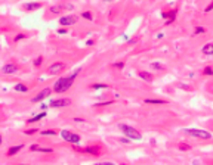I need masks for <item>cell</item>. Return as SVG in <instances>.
I'll return each instance as SVG.
<instances>
[{
  "label": "cell",
  "instance_id": "f546056e",
  "mask_svg": "<svg viewBox=\"0 0 213 165\" xmlns=\"http://www.w3.org/2000/svg\"><path fill=\"white\" fill-rule=\"evenodd\" d=\"M39 130L37 128H28V130H24V134L25 136H33V134H37Z\"/></svg>",
  "mask_w": 213,
  "mask_h": 165
},
{
  "label": "cell",
  "instance_id": "484cf974",
  "mask_svg": "<svg viewBox=\"0 0 213 165\" xmlns=\"http://www.w3.org/2000/svg\"><path fill=\"white\" fill-rule=\"evenodd\" d=\"M62 10H73L74 9V5L73 3H59Z\"/></svg>",
  "mask_w": 213,
  "mask_h": 165
},
{
  "label": "cell",
  "instance_id": "1f68e13d",
  "mask_svg": "<svg viewBox=\"0 0 213 165\" xmlns=\"http://www.w3.org/2000/svg\"><path fill=\"white\" fill-rule=\"evenodd\" d=\"M37 152H42V153H52V152H53V149H52V148H42V146H40Z\"/></svg>",
  "mask_w": 213,
  "mask_h": 165
},
{
  "label": "cell",
  "instance_id": "e0dca14e",
  "mask_svg": "<svg viewBox=\"0 0 213 165\" xmlns=\"http://www.w3.org/2000/svg\"><path fill=\"white\" fill-rule=\"evenodd\" d=\"M144 103L146 105H166L167 100H163V99H145Z\"/></svg>",
  "mask_w": 213,
  "mask_h": 165
},
{
  "label": "cell",
  "instance_id": "4fadbf2b",
  "mask_svg": "<svg viewBox=\"0 0 213 165\" xmlns=\"http://www.w3.org/2000/svg\"><path fill=\"white\" fill-rule=\"evenodd\" d=\"M22 149H24V145H17V146H12V148L8 149V153H6V155H8V156H15L18 152H21Z\"/></svg>",
  "mask_w": 213,
  "mask_h": 165
},
{
  "label": "cell",
  "instance_id": "4dcf8cb0",
  "mask_svg": "<svg viewBox=\"0 0 213 165\" xmlns=\"http://www.w3.org/2000/svg\"><path fill=\"white\" fill-rule=\"evenodd\" d=\"M111 66H112V68H116V69H120V71H121V69L124 68V62H123V61H121V62H114Z\"/></svg>",
  "mask_w": 213,
  "mask_h": 165
},
{
  "label": "cell",
  "instance_id": "f35d334b",
  "mask_svg": "<svg viewBox=\"0 0 213 165\" xmlns=\"http://www.w3.org/2000/svg\"><path fill=\"white\" fill-rule=\"evenodd\" d=\"M74 121H76V123H85V118H80V116H76V118H74Z\"/></svg>",
  "mask_w": 213,
  "mask_h": 165
},
{
  "label": "cell",
  "instance_id": "8d00e7d4",
  "mask_svg": "<svg viewBox=\"0 0 213 165\" xmlns=\"http://www.w3.org/2000/svg\"><path fill=\"white\" fill-rule=\"evenodd\" d=\"M120 141H121V143H132V140H130L129 137H126V136H124V137H121Z\"/></svg>",
  "mask_w": 213,
  "mask_h": 165
},
{
  "label": "cell",
  "instance_id": "52a82bcc",
  "mask_svg": "<svg viewBox=\"0 0 213 165\" xmlns=\"http://www.w3.org/2000/svg\"><path fill=\"white\" fill-rule=\"evenodd\" d=\"M64 69H65V64H64V62H55V64L49 65V68H48V74L56 75V74H61Z\"/></svg>",
  "mask_w": 213,
  "mask_h": 165
},
{
  "label": "cell",
  "instance_id": "44dd1931",
  "mask_svg": "<svg viewBox=\"0 0 213 165\" xmlns=\"http://www.w3.org/2000/svg\"><path fill=\"white\" fill-rule=\"evenodd\" d=\"M49 12L53 13V15H58V13L62 12V8H61V5H55V6H51V8H49Z\"/></svg>",
  "mask_w": 213,
  "mask_h": 165
},
{
  "label": "cell",
  "instance_id": "83f0119b",
  "mask_svg": "<svg viewBox=\"0 0 213 165\" xmlns=\"http://www.w3.org/2000/svg\"><path fill=\"white\" fill-rule=\"evenodd\" d=\"M82 18H85V19H87V21H92V19H93V15H92L90 10H86V12L82 13Z\"/></svg>",
  "mask_w": 213,
  "mask_h": 165
},
{
  "label": "cell",
  "instance_id": "d6986e66",
  "mask_svg": "<svg viewBox=\"0 0 213 165\" xmlns=\"http://www.w3.org/2000/svg\"><path fill=\"white\" fill-rule=\"evenodd\" d=\"M92 90H104V89H108V84H102V82H96L90 86Z\"/></svg>",
  "mask_w": 213,
  "mask_h": 165
},
{
  "label": "cell",
  "instance_id": "8992f818",
  "mask_svg": "<svg viewBox=\"0 0 213 165\" xmlns=\"http://www.w3.org/2000/svg\"><path fill=\"white\" fill-rule=\"evenodd\" d=\"M52 91H53V90H52L51 87H46V89H43V90L40 91L39 94H37V96H34V97L31 99V102H33V103H40V102H43L44 99H48V97L51 96Z\"/></svg>",
  "mask_w": 213,
  "mask_h": 165
},
{
  "label": "cell",
  "instance_id": "ffe728a7",
  "mask_svg": "<svg viewBox=\"0 0 213 165\" xmlns=\"http://www.w3.org/2000/svg\"><path fill=\"white\" fill-rule=\"evenodd\" d=\"M150 66H151V69H153V71H164V69H166L164 65H162L160 62H153Z\"/></svg>",
  "mask_w": 213,
  "mask_h": 165
},
{
  "label": "cell",
  "instance_id": "4316f807",
  "mask_svg": "<svg viewBox=\"0 0 213 165\" xmlns=\"http://www.w3.org/2000/svg\"><path fill=\"white\" fill-rule=\"evenodd\" d=\"M206 33V28L204 27H200V25H197L196 28H194V35H198V34H204Z\"/></svg>",
  "mask_w": 213,
  "mask_h": 165
},
{
  "label": "cell",
  "instance_id": "d590c367",
  "mask_svg": "<svg viewBox=\"0 0 213 165\" xmlns=\"http://www.w3.org/2000/svg\"><path fill=\"white\" fill-rule=\"evenodd\" d=\"M39 148H40L39 145H31V146H30V150H31V152H37Z\"/></svg>",
  "mask_w": 213,
  "mask_h": 165
},
{
  "label": "cell",
  "instance_id": "2e32d148",
  "mask_svg": "<svg viewBox=\"0 0 213 165\" xmlns=\"http://www.w3.org/2000/svg\"><path fill=\"white\" fill-rule=\"evenodd\" d=\"M59 136H61V139H62L64 141L70 143V140H71V136H73V131H70V130H61Z\"/></svg>",
  "mask_w": 213,
  "mask_h": 165
},
{
  "label": "cell",
  "instance_id": "d4e9b609",
  "mask_svg": "<svg viewBox=\"0 0 213 165\" xmlns=\"http://www.w3.org/2000/svg\"><path fill=\"white\" fill-rule=\"evenodd\" d=\"M201 72H203V75H207V77H212V75H213V68H212V66H204Z\"/></svg>",
  "mask_w": 213,
  "mask_h": 165
},
{
  "label": "cell",
  "instance_id": "8fae6325",
  "mask_svg": "<svg viewBox=\"0 0 213 165\" xmlns=\"http://www.w3.org/2000/svg\"><path fill=\"white\" fill-rule=\"evenodd\" d=\"M176 12H178L176 9H172V10H169L167 13H166V12H163L162 13V16L166 19V25H170L172 22L175 21V18H176Z\"/></svg>",
  "mask_w": 213,
  "mask_h": 165
},
{
  "label": "cell",
  "instance_id": "30bf717a",
  "mask_svg": "<svg viewBox=\"0 0 213 165\" xmlns=\"http://www.w3.org/2000/svg\"><path fill=\"white\" fill-rule=\"evenodd\" d=\"M42 3L40 2H30V3H25V5H22V9L25 10V12H34L37 9H42Z\"/></svg>",
  "mask_w": 213,
  "mask_h": 165
},
{
  "label": "cell",
  "instance_id": "ab89813d",
  "mask_svg": "<svg viewBox=\"0 0 213 165\" xmlns=\"http://www.w3.org/2000/svg\"><path fill=\"white\" fill-rule=\"evenodd\" d=\"M65 33H67L65 28H59V30H58V34H65Z\"/></svg>",
  "mask_w": 213,
  "mask_h": 165
},
{
  "label": "cell",
  "instance_id": "e575fe53",
  "mask_svg": "<svg viewBox=\"0 0 213 165\" xmlns=\"http://www.w3.org/2000/svg\"><path fill=\"white\" fill-rule=\"evenodd\" d=\"M213 10V0L206 6V9H204V13H209V12H212Z\"/></svg>",
  "mask_w": 213,
  "mask_h": 165
},
{
  "label": "cell",
  "instance_id": "60d3db41",
  "mask_svg": "<svg viewBox=\"0 0 213 165\" xmlns=\"http://www.w3.org/2000/svg\"><path fill=\"white\" fill-rule=\"evenodd\" d=\"M93 43H95L93 40H87L86 41V46H93Z\"/></svg>",
  "mask_w": 213,
  "mask_h": 165
},
{
  "label": "cell",
  "instance_id": "5bb4252c",
  "mask_svg": "<svg viewBox=\"0 0 213 165\" xmlns=\"http://www.w3.org/2000/svg\"><path fill=\"white\" fill-rule=\"evenodd\" d=\"M46 116V112L43 111V112H40V114H37V115H34V116H31V118H28L27 119V123L28 124H34V123H39L40 119H43Z\"/></svg>",
  "mask_w": 213,
  "mask_h": 165
},
{
  "label": "cell",
  "instance_id": "277c9868",
  "mask_svg": "<svg viewBox=\"0 0 213 165\" xmlns=\"http://www.w3.org/2000/svg\"><path fill=\"white\" fill-rule=\"evenodd\" d=\"M74 149H76L77 152L89 153V155H92V156H99V155H101V152H102L101 146H96V145H92V146H86V148H83V149L76 148V145H74Z\"/></svg>",
  "mask_w": 213,
  "mask_h": 165
},
{
  "label": "cell",
  "instance_id": "9a60e30c",
  "mask_svg": "<svg viewBox=\"0 0 213 165\" xmlns=\"http://www.w3.org/2000/svg\"><path fill=\"white\" fill-rule=\"evenodd\" d=\"M201 52H203V55H206V56H213V43L204 44L203 49H201Z\"/></svg>",
  "mask_w": 213,
  "mask_h": 165
},
{
  "label": "cell",
  "instance_id": "7a4b0ae2",
  "mask_svg": "<svg viewBox=\"0 0 213 165\" xmlns=\"http://www.w3.org/2000/svg\"><path fill=\"white\" fill-rule=\"evenodd\" d=\"M119 128L121 130V133H123L126 137H129L132 141L142 140V134H141V131H138L135 127L127 125V124H119Z\"/></svg>",
  "mask_w": 213,
  "mask_h": 165
},
{
  "label": "cell",
  "instance_id": "9c48e42d",
  "mask_svg": "<svg viewBox=\"0 0 213 165\" xmlns=\"http://www.w3.org/2000/svg\"><path fill=\"white\" fill-rule=\"evenodd\" d=\"M77 19L78 18L76 15H64L59 18V24L61 27H71V25L77 24Z\"/></svg>",
  "mask_w": 213,
  "mask_h": 165
},
{
  "label": "cell",
  "instance_id": "5b68a950",
  "mask_svg": "<svg viewBox=\"0 0 213 165\" xmlns=\"http://www.w3.org/2000/svg\"><path fill=\"white\" fill-rule=\"evenodd\" d=\"M70 105H71V99H68V97H59V99L49 100V106L55 108V109H58V108H67Z\"/></svg>",
  "mask_w": 213,
  "mask_h": 165
},
{
  "label": "cell",
  "instance_id": "b9f144b4",
  "mask_svg": "<svg viewBox=\"0 0 213 165\" xmlns=\"http://www.w3.org/2000/svg\"><path fill=\"white\" fill-rule=\"evenodd\" d=\"M2 145H3V136L0 134V146H2Z\"/></svg>",
  "mask_w": 213,
  "mask_h": 165
},
{
  "label": "cell",
  "instance_id": "74e56055",
  "mask_svg": "<svg viewBox=\"0 0 213 165\" xmlns=\"http://www.w3.org/2000/svg\"><path fill=\"white\" fill-rule=\"evenodd\" d=\"M178 87H181V89H184V90H189V86H185V84H182V82H179Z\"/></svg>",
  "mask_w": 213,
  "mask_h": 165
},
{
  "label": "cell",
  "instance_id": "d6a6232c",
  "mask_svg": "<svg viewBox=\"0 0 213 165\" xmlns=\"http://www.w3.org/2000/svg\"><path fill=\"white\" fill-rule=\"evenodd\" d=\"M181 150H191V145H187V143H181L178 146Z\"/></svg>",
  "mask_w": 213,
  "mask_h": 165
},
{
  "label": "cell",
  "instance_id": "f1b7e54d",
  "mask_svg": "<svg viewBox=\"0 0 213 165\" xmlns=\"http://www.w3.org/2000/svg\"><path fill=\"white\" fill-rule=\"evenodd\" d=\"M43 64V56H39V58H36L34 61H33V65L36 66V68H40Z\"/></svg>",
  "mask_w": 213,
  "mask_h": 165
},
{
  "label": "cell",
  "instance_id": "ac0fdd59",
  "mask_svg": "<svg viewBox=\"0 0 213 165\" xmlns=\"http://www.w3.org/2000/svg\"><path fill=\"white\" fill-rule=\"evenodd\" d=\"M13 90L17 91V93H27V91H28V87H27L25 84H22V82H18V84H15Z\"/></svg>",
  "mask_w": 213,
  "mask_h": 165
},
{
  "label": "cell",
  "instance_id": "7c38bea8",
  "mask_svg": "<svg viewBox=\"0 0 213 165\" xmlns=\"http://www.w3.org/2000/svg\"><path fill=\"white\" fill-rule=\"evenodd\" d=\"M138 75L144 80L145 82H153L154 81V75L148 71H138Z\"/></svg>",
  "mask_w": 213,
  "mask_h": 165
},
{
  "label": "cell",
  "instance_id": "3957f363",
  "mask_svg": "<svg viewBox=\"0 0 213 165\" xmlns=\"http://www.w3.org/2000/svg\"><path fill=\"white\" fill-rule=\"evenodd\" d=\"M184 133L191 136V137H196V139H201V140H212L213 134L207 130H201V128H184Z\"/></svg>",
  "mask_w": 213,
  "mask_h": 165
},
{
  "label": "cell",
  "instance_id": "7bdbcfd3",
  "mask_svg": "<svg viewBox=\"0 0 213 165\" xmlns=\"http://www.w3.org/2000/svg\"><path fill=\"white\" fill-rule=\"evenodd\" d=\"M105 3H110V2H114V0H104Z\"/></svg>",
  "mask_w": 213,
  "mask_h": 165
},
{
  "label": "cell",
  "instance_id": "cb8c5ba5",
  "mask_svg": "<svg viewBox=\"0 0 213 165\" xmlns=\"http://www.w3.org/2000/svg\"><path fill=\"white\" fill-rule=\"evenodd\" d=\"M27 38V34L25 33H18L15 37H13V43H18V41L21 40H25Z\"/></svg>",
  "mask_w": 213,
  "mask_h": 165
},
{
  "label": "cell",
  "instance_id": "ba28073f",
  "mask_svg": "<svg viewBox=\"0 0 213 165\" xmlns=\"http://www.w3.org/2000/svg\"><path fill=\"white\" fill-rule=\"evenodd\" d=\"M18 69H19V66L17 64H13V62H9V64H5V65L0 68V71H2V74L5 75H12L18 72Z\"/></svg>",
  "mask_w": 213,
  "mask_h": 165
},
{
  "label": "cell",
  "instance_id": "836d02e7",
  "mask_svg": "<svg viewBox=\"0 0 213 165\" xmlns=\"http://www.w3.org/2000/svg\"><path fill=\"white\" fill-rule=\"evenodd\" d=\"M114 100H108V102H102V103H95L93 106L96 108V106H108V105H111Z\"/></svg>",
  "mask_w": 213,
  "mask_h": 165
},
{
  "label": "cell",
  "instance_id": "7402d4cb",
  "mask_svg": "<svg viewBox=\"0 0 213 165\" xmlns=\"http://www.w3.org/2000/svg\"><path fill=\"white\" fill-rule=\"evenodd\" d=\"M82 141V137L76 134V133H73V136H71V140H70V145H78Z\"/></svg>",
  "mask_w": 213,
  "mask_h": 165
},
{
  "label": "cell",
  "instance_id": "603a6c76",
  "mask_svg": "<svg viewBox=\"0 0 213 165\" xmlns=\"http://www.w3.org/2000/svg\"><path fill=\"white\" fill-rule=\"evenodd\" d=\"M40 134H42V136H55V134H58V130H55V128H51V130H42Z\"/></svg>",
  "mask_w": 213,
  "mask_h": 165
},
{
  "label": "cell",
  "instance_id": "6da1fadb",
  "mask_svg": "<svg viewBox=\"0 0 213 165\" xmlns=\"http://www.w3.org/2000/svg\"><path fill=\"white\" fill-rule=\"evenodd\" d=\"M80 71H82V68L76 69V71H74V74L68 75V77H61V78H58V80L55 81V84H53V89H52V90L55 91V93H58V94H61V93H65L67 90H70V89L73 87L74 81H76L77 75L80 74Z\"/></svg>",
  "mask_w": 213,
  "mask_h": 165
}]
</instances>
